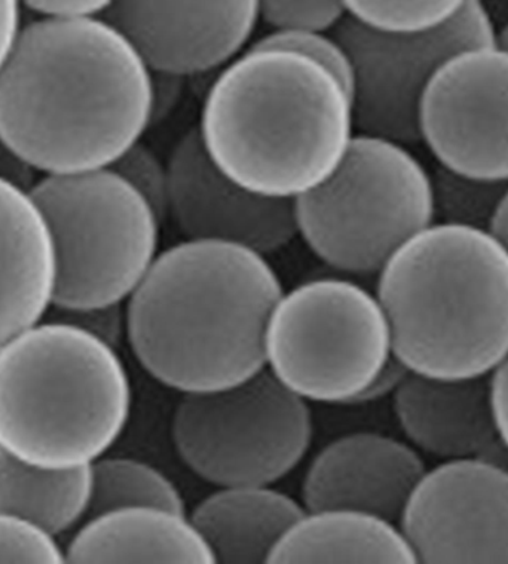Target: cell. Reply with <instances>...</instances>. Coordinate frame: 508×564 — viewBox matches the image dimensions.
I'll return each instance as SVG.
<instances>
[{"label":"cell","mask_w":508,"mask_h":564,"mask_svg":"<svg viewBox=\"0 0 508 564\" xmlns=\"http://www.w3.org/2000/svg\"><path fill=\"white\" fill-rule=\"evenodd\" d=\"M151 117V67L104 17L21 25L0 66V139L35 173L110 169Z\"/></svg>","instance_id":"1"},{"label":"cell","mask_w":508,"mask_h":564,"mask_svg":"<svg viewBox=\"0 0 508 564\" xmlns=\"http://www.w3.org/2000/svg\"><path fill=\"white\" fill-rule=\"evenodd\" d=\"M283 293L264 254L185 239L158 253L128 297L127 340L143 370L170 390H228L267 369L264 333Z\"/></svg>","instance_id":"2"},{"label":"cell","mask_w":508,"mask_h":564,"mask_svg":"<svg viewBox=\"0 0 508 564\" xmlns=\"http://www.w3.org/2000/svg\"><path fill=\"white\" fill-rule=\"evenodd\" d=\"M354 130L352 96L326 67L290 51L251 48L217 76L198 127L230 181L289 200L331 177Z\"/></svg>","instance_id":"3"},{"label":"cell","mask_w":508,"mask_h":564,"mask_svg":"<svg viewBox=\"0 0 508 564\" xmlns=\"http://www.w3.org/2000/svg\"><path fill=\"white\" fill-rule=\"evenodd\" d=\"M378 275L392 356L411 373L486 378L508 357V250L488 228L431 224Z\"/></svg>","instance_id":"4"},{"label":"cell","mask_w":508,"mask_h":564,"mask_svg":"<svg viewBox=\"0 0 508 564\" xmlns=\"http://www.w3.org/2000/svg\"><path fill=\"white\" fill-rule=\"evenodd\" d=\"M131 380L115 346L74 323H37L0 348V447L36 467H89L121 437Z\"/></svg>","instance_id":"5"},{"label":"cell","mask_w":508,"mask_h":564,"mask_svg":"<svg viewBox=\"0 0 508 564\" xmlns=\"http://www.w3.org/2000/svg\"><path fill=\"white\" fill-rule=\"evenodd\" d=\"M293 208L298 235L324 264L374 275L434 224L437 200L434 177L406 144L358 132L331 177Z\"/></svg>","instance_id":"6"},{"label":"cell","mask_w":508,"mask_h":564,"mask_svg":"<svg viewBox=\"0 0 508 564\" xmlns=\"http://www.w3.org/2000/svg\"><path fill=\"white\" fill-rule=\"evenodd\" d=\"M53 242V306L94 311L128 301L160 249V217L117 171L45 175L29 189Z\"/></svg>","instance_id":"7"},{"label":"cell","mask_w":508,"mask_h":564,"mask_svg":"<svg viewBox=\"0 0 508 564\" xmlns=\"http://www.w3.org/2000/svg\"><path fill=\"white\" fill-rule=\"evenodd\" d=\"M391 357L381 303L344 278L283 293L264 333L267 369L309 403L356 404Z\"/></svg>","instance_id":"8"},{"label":"cell","mask_w":508,"mask_h":564,"mask_svg":"<svg viewBox=\"0 0 508 564\" xmlns=\"http://www.w3.org/2000/svg\"><path fill=\"white\" fill-rule=\"evenodd\" d=\"M309 401L268 369L228 390L179 401L172 438L182 463L216 487L274 486L313 443Z\"/></svg>","instance_id":"9"},{"label":"cell","mask_w":508,"mask_h":564,"mask_svg":"<svg viewBox=\"0 0 508 564\" xmlns=\"http://www.w3.org/2000/svg\"><path fill=\"white\" fill-rule=\"evenodd\" d=\"M333 36L353 64L354 128L406 147L421 141L420 102L435 70L461 50L497 44L484 0H467L454 19L422 32H383L345 17Z\"/></svg>","instance_id":"10"},{"label":"cell","mask_w":508,"mask_h":564,"mask_svg":"<svg viewBox=\"0 0 508 564\" xmlns=\"http://www.w3.org/2000/svg\"><path fill=\"white\" fill-rule=\"evenodd\" d=\"M418 123L440 169L508 182V51L494 44L451 55L426 84Z\"/></svg>","instance_id":"11"},{"label":"cell","mask_w":508,"mask_h":564,"mask_svg":"<svg viewBox=\"0 0 508 564\" xmlns=\"http://www.w3.org/2000/svg\"><path fill=\"white\" fill-rule=\"evenodd\" d=\"M418 563L508 564V471L485 457L425 471L401 511Z\"/></svg>","instance_id":"12"},{"label":"cell","mask_w":508,"mask_h":564,"mask_svg":"<svg viewBox=\"0 0 508 564\" xmlns=\"http://www.w3.org/2000/svg\"><path fill=\"white\" fill-rule=\"evenodd\" d=\"M104 19L153 72L203 75L245 51L260 20L259 0H114Z\"/></svg>","instance_id":"13"},{"label":"cell","mask_w":508,"mask_h":564,"mask_svg":"<svg viewBox=\"0 0 508 564\" xmlns=\"http://www.w3.org/2000/svg\"><path fill=\"white\" fill-rule=\"evenodd\" d=\"M166 165L169 217L186 239H219L269 254L296 237L293 200L253 194L230 181L208 156L198 128L177 141Z\"/></svg>","instance_id":"14"},{"label":"cell","mask_w":508,"mask_h":564,"mask_svg":"<svg viewBox=\"0 0 508 564\" xmlns=\"http://www.w3.org/2000/svg\"><path fill=\"white\" fill-rule=\"evenodd\" d=\"M425 471L412 444L370 431L345 434L324 446L310 464L302 503L309 511L352 508L399 523Z\"/></svg>","instance_id":"15"},{"label":"cell","mask_w":508,"mask_h":564,"mask_svg":"<svg viewBox=\"0 0 508 564\" xmlns=\"http://www.w3.org/2000/svg\"><path fill=\"white\" fill-rule=\"evenodd\" d=\"M392 409L409 444L439 459L482 456L498 440L486 378L439 380L409 371Z\"/></svg>","instance_id":"16"},{"label":"cell","mask_w":508,"mask_h":564,"mask_svg":"<svg viewBox=\"0 0 508 564\" xmlns=\"http://www.w3.org/2000/svg\"><path fill=\"white\" fill-rule=\"evenodd\" d=\"M55 258L29 191L0 178V348L53 305Z\"/></svg>","instance_id":"17"},{"label":"cell","mask_w":508,"mask_h":564,"mask_svg":"<svg viewBox=\"0 0 508 564\" xmlns=\"http://www.w3.org/2000/svg\"><path fill=\"white\" fill-rule=\"evenodd\" d=\"M69 563H217L186 512L118 508L89 517L64 553Z\"/></svg>","instance_id":"18"},{"label":"cell","mask_w":508,"mask_h":564,"mask_svg":"<svg viewBox=\"0 0 508 564\" xmlns=\"http://www.w3.org/2000/svg\"><path fill=\"white\" fill-rule=\"evenodd\" d=\"M306 508L272 486L217 487L191 520L217 563H268L269 554Z\"/></svg>","instance_id":"19"},{"label":"cell","mask_w":508,"mask_h":564,"mask_svg":"<svg viewBox=\"0 0 508 564\" xmlns=\"http://www.w3.org/2000/svg\"><path fill=\"white\" fill-rule=\"evenodd\" d=\"M268 563H418L399 524L352 508L306 510Z\"/></svg>","instance_id":"20"},{"label":"cell","mask_w":508,"mask_h":564,"mask_svg":"<svg viewBox=\"0 0 508 564\" xmlns=\"http://www.w3.org/2000/svg\"><path fill=\"white\" fill-rule=\"evenodd\" d=\"M91 497L89 467H36L0 447V514L37 525L51 536L87 517Z\"/></svg>","instance_id":"21"},{"label":"cell","mask_w":508,"mask_h":564,"mask_svg":"<svg viewBox=\"0 0 508 564\" xmlns=\"http://www.w3.org/2000/svg\"><path fill=\"white\" fill-rule=\"evenodd\" d=\"M128 507L186 512L181 490L161 469L132 457L101 456L91 465L87 519Z\"/></svg>","instance_id":"22"},{"label":"cell","mask_w":508,"mask_h":564,"mask_svg":"<svg viewBox=\"0 0 508 564\" xmlns=\"http://www.w3.org/2000/svg\"><path fill=\"white\" fill-rule=\"evenodd\" d=\"M347 17L369 28L413 33L437 28L458 14L467 0H343Z\"/></svg>","instance_id":"23"},{"label":"cell","mask_w":508,"mask_h":564,"mask_svg":"<svg viewBox=\"0 0 508 564\" xmlns=\"http://www.w3.org/2000/svg\"><path fill=\"white\" fill-rule=\"evenodd\" d=\"M251 50H280L305 55L326 67L333 76L339 79L352 96L353 64L347 51L335 36L327 32L310 29L272 30L250 46Z\"/></svg>","instance_id":"24"},{"label":"cell","mask_w":508,"mask_h":564,"mask_svg":"<svg viewBox=\"0 0 508 564\" xmlns=\"http://www.w3.org/2000/svg\"><path fill=\"white\" fill-rule=\"evenodd\" d=\"M110 169L117 171L143 196L161 221L169 217V165L161 161L153 149L140 140L134 147L128 149Z\"/></svg>","instance_id":"25"},{"label":"cell","mask_w":508,"mask_h":564,"mask_svg":"<svg viewBox=\"0 0 508 564\" xmlns=\"http://www.w3.org/2000/svg\"><path fill=\"white\" fill-rule=\"evenodd\" d=\"M259 12L272 30L328 32L347 17L343 0H259Z\"/></svg>","instance_id":"26"},{"label":"cell","mask_w":508,"mask_h":564,"mask_svg":"<svg viewBox=\"0 0 508 564\" xmlns=\"http://www.w3.org/2000/svg\"><path fill=\"white\" fill-rule=\"evenodd\" d=\"M66 562L50 533L19 517L0 514V563Z\"/></svg>","instance_id":"27"},{"label":"cell","mask_w":508,"mask_h":564,"mask_svg":"<svg viewBox=\"0 0 508 564\" xmlns=\"http://www.w3.org/2000/svg\"><path fill=\"white\" fill-rule=\"evenodd\" d=\"M185 76L152 70L151 127L166 121L181 105L185 94Z\"/></svg>","instance_id":"28"},{"label":"cell","mask_w":508,"mask_h":564,"mask_svg":"<svg viewBox=\"0 0 508 564\" xmlns=\"http://www.w3.org/2000/svg\"><path fill=\"white\" fill-rule=\"evenodd\" d=\"M114 0H20L41 17H100Z\"/></svg>","instance_id":"29"},{"label":"cell","mask_w":508,"mask_h":564,"mask_svg":"<svg viewBox=\"0 0 508 564\" xmlns=\"http://www.w3.org/2000/svg\"><path fill=\"white\" fill-rule=\"evenodd\" d=\"M489 394L498 442L508 452V357L489 375Z\"/></svg>","instance_id":"30"},{"label":"cell","mask_w":508,"mask_h":564,"mask_svg":"<svg viewBox=\"0 0 508 564\" xmlns=\"http://www.w3.org/2000/svg\"><path fill=\"white\" fill-rule=\"evenodd\" d=\"M408 375L409 370L392 356L381 370V373L377 376V379L363 392L356 404L374 403V401L394 394L397 388L400 387V383L403 382Z\"/></svg>","instance_id":"31"},{"label":"cell","mask_w":508,"mask_h":564,"mask_svg":"<svg viewBox=\"0 0 508 564\" xmlns=\"http://www.w3.org/2000/svg\"><path fill=\"white\" fill-rule=\"evenodd\" d=\"M20 0H0V66L10 54L20 24Z\"/></svg>","instance_id":"32"},{"label":"cell","mask_w":508,"mask_h":564,"mask_svg":"<svg viewBox=\"0 0 508 564\" xmlns=\"http://www.w3.org/2000/svg\"><path fill=\"white\" fill-rule=\"evenodd\" d=\"M35 175V171L24 165L0 139V178H6L29 191L36 182Z\"/></svg>","instance_id":"33"},{"label":"cell","mask_w":508,"mask_h":564,"mask_svg":"<svg viewBox=\"0 0 508 564\" xmlns=\"http://www.w3.org/2000/svg\"><path fill=\"white\" fill-rule=\"evenodd\" d=\"M488 229L508 250V192L504 195L501 203L495 208L494 215L489 220Z\"/></svg>","instance_id":"34"},{"label":"cell","mask_w":508,"mask_h":564,"mask_svg":"<svg viewBox=\"0 0 508 564\" xmlns=\"http://www.w3.org/2000/svg\"><path fill=\"white\" fill-rule=\"evenodd\" d=\"M480 457H485V459H489L495 464L501 465V467L506 468L508 471V452L502 447V444L499 443L498 440Z\"/></svg>","instance_id":"35"},{"label":"cell","mask_w":508,"mask_h":564,"mask_svg":"<svg viewBox=\"0 0 508 564\" xmlns=\"http://www.w3.org/2000/svg\"><path fill=\"white\" fill-rule=\"evenodd\" d=\"M497 45L508 51V23L497 33Z\"/></svg>","instance_id":"36"}]
</instances>
